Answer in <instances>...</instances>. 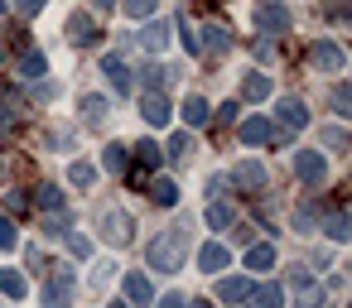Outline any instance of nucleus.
<instances>
[{
    "label": "nucleus",
    "instance_id": "8",
    "mask_svg": "<svg viewBox=\"0 0 352 308\" xmlns=\"http://www.w3.org/2000/svg\"><path fill=\"white\" fill-rule=\"evenodd\" d=\"M97 39H102V29H97V20H92V15H82V10H78V15H68V44L92 49Z\"/></svg>",
    "mask_w": 352,
    "mask_h": 308
},
{
    "label": "nucleus",
    "instance_id": "20",
    "mask_svg": "<svg viewBox=\"0 0 352 308\" xmlns=\"http://www.w3.org/2000/svg\"><path fill=\"white\" fill-rule=\"evenodd\" d=\"M246 303H251V308H280V303H285V289H280L275 279H270V284H256Z\"/></svg>",
    "mask_w": 352,
    "mask_h": 308
},
{
    "label": "nucleus",
    "instance_id": "17",
    "mask_svg": "<svg viewBox=\"0 0 352 308\" xmlns=\"http://www.w3.org/2000/svg\"><path fill=\"white\" fill-rule=\"evenodd\" d=\"M44 73H49V58H44L39 49H25V54H20V78H25V82H44Z\"/></svg>",
    "mask_w": 352,
    "mask_h": 308
},
{
    "label": "nucleus",
    "instance_id": "4",
    "mask_svg": "<svg viewBox=\"0 0 352 308\" xmlns=\"http://www.w3.org/2000/svg\"><path fill=\"white\" fill-rule=\"evenodd\" d=\"M309 63H314V73H342L347 68V54H342V44H333V39H323V44H314V54H309Z\"/></svg>",
    "mask_w": 352,
    "mask_h": 308
},
{
    "label": "nucleus",
    "instance_id": "11",
    "mask_svg": "<svg viewBox=\"0 0 352 308\" xmlns=\"http://www.w3.org/2000/svg\"><path fill=\"white\" fill-rule=\"evenodd\" d=\"M140 116H145L150 126H169L174 106H169V97H164V92H145V97H140Z\"/></svg>",
    "mask_w": 352,
    "mask_h": 308
},
{
    "label": "nucleus",
    "instance_id": "33",
    "mask_svg": "<svg viewBox=\"0 0 352 308\" xmlns=\"http://www.w3.org/2000/svg\"><path fill=\"white\" fill-rule=\"evenodd\" d=\"M155 5L160 0H126V15L131 20H155Z\"/></svg>",
    "mask_w": 352,
    "mask_h": 308
},
{
    "label": "nucleus",
    "instance_id": "9",
    "mask_svg": "<svg viewBox=\"0 0 352 308\" xmlns=\"http://www.w3.org/2000/svg\"><path fill=\"white\" fill-rule=\"evenodd\" d=\"M198 54H203V58H227V54H232V34H227L222 25H208V29L198 34Z\"/></svg>",
    "mask_w": 352,
    "mask_h": 308
},
{
    "label": "nucleus",
    "instance_id": "34",
    "mask_svg": "<svg viewBox=\"0 0 352 308\" xmlns=\"http://www.w3.org/2000/svg\"><path fill=\"white\" fill-rule=\"evenodd\" d=\"M20 246V231H15V222L10 217H0V250H15Z\"/></svg>",
    "mask_w": 352,
    "mask_h": 308
},
{
    "label": "nucleus",
    "instance_id": "38",
    "mask_svg": "<svg viewBox=\"0 0 352 308\" xmlns=\"http://www.w3.org/2000/svg\"><path fill=\"white\" fill-rule=\"evenodd\" d=\"M328 236H333V241H347V236H352V231H347V217H342V212H333V217H328Z\"/></svg>",
    "mask_w": 352,
    "mask_h": 308
},
{
    "label": "nucleus",
    "instance_id": "3",
    "mask_svg": "<svg viewBox=\"0 0 352 308\" xmlns=\"http://www.w3.org/2000/svg\"><path fill=\"white\" fill-rule=\"evenodd\" d=\"M97 226H102V236H107L111 246H131V241H135V222H131V212H121V207H102Z\"/></svg>",
    "mask_w": 352,
    "mask_h": 308
},
{
    "label": "nucleus",
    "instance_id": "16",
    "mask_svg": "<svg viewBox=\"0 0 352 308\" xmlns=\"http://www.w3.org/2000/svg\"><path fill=\"white\" fill-rule=\"evenodd\" d=\"M251 289H256V284H251L246 274H232V279H222V284H217V298H222V303H246V298H251Z\"/></svg>",
    "mask_w": 352,
    "mask_h": 308
},
{
    "label": "nucleus",
    "instance_id": "35",
    "mask_svg": "<svg viewBox=\"0 0 352 308\" xmlns=\"http://www.w3.org/2000/svg\"><path fill=\"white\" fill-rule=\"evenodd\" d=\"M179 39H184V49H188V54L198 58V34H193V25H188L184 15H179Z\"/></svg>",
    "mask_w": 352,
    "mask_h": 308
},
{
    "label": "nucleus",
    "instance_id": "48",
    "mask_svg": "<svg viewBox=\"0 0 352 308\" xmlns=\"http://www.w3.org/2000/svg\"><path fill=\"white\" fill-rule=\"evenodd\" d=\"M111 308H131V303H121V298H116V303H111Z\"/></svg>",
    "mask_w": 352,
    "mask_h": 308
},
{
    "label": "nucleus",
    "instance_id": "26",
    "mask_svg": "<svg viewBox=\"0 0 352 308\" xmlns=\"http://www.w3.org/2000/svg\"><path fill=\"white\" fill-rule=\"evenodd\" d=\"M270 265H275V246H246V270L265 274Z\"/></svg>",
    "mask_w": 352,
    "mask_h": 308
},
{
    "label": "nucleus",
    "instance_id": "44",
    "mask_svg": "<svg viewBox=\"0 0 352 308\" xmlns=\"http://www.w3.org/2000/svg\"><path fill=\"white\" fill-rule=\"evenodd\" d=\"M236 246H256V226H236Z\"/></svg>",
    "mask_w": 352,
    "mask_h": 308
},
{
    "label": "nucleus",
    "instance_id": "12",
    "mask_svg": "<svg viewBox=\"0 0 352 308\" xmlns=\"http://www.w3.org/2000/svg\"><path fill=\"white\" fill-rule=\"evenodd\" d=\"M227 183H236V188H246V193H261L265 188V169L256 164V159H246V164H236L232 169V178Z\"/></svg>",
    "mask_w": 352,
    "mask_h": 308
},
{
    "label": "nucleus",
    "instance_id": "28",
    "mask_svg": "<svg viewBox=\"0 0 352 308\" xmlns=\"http://www.w3.org/2000/svg\"><path fill=\"white\" fill-rule=\"evenodd\" d=\"M34 193H39V198H34L39 212H63V193H58L54 183H44V188H34Z\"/></svg>",
    "mask_w": 352,
    "mask_h": 308
},
{
    "label": "nucleus",
    "instance_id": "50",
    "mask_svg": "<svg viewBox=\"0 0 352 308\" xmlns=\"http://www.w3.org/2000/svg\"><path fill=\"white\" fill-rule=\"evenodd\" d=\"M0 10H6V0H0Z\"/></svg>",
    "mask_w": 352,
    "mask_h": 308
},
{
    "label": "nucleus",
    "instance_id": "2",
    "mask_svg": "<svg viewBox=\"0 0 352 308\" xmlns=\"http://www.w3.org/2000/svg\"><path fill=\"white\" fill-rule=\"evenodd\" d=\"M73 294H78V274L73 270H54L39 289V303L44 308H73Z\"/></svg>",
    "mask_w": 352,
    "mask_h": 308
},
{
    "label": "nucleus",
    "instance_id": "47",
    "mask_svg": "<svg viewBox=\"0 0 352 308\" xmlns=\"http://www.w3.org/2000/svg\"><path fill=\"white\" fill-rule=\"evenodd\" d=\"M188 308H212V303H208V298H198V303H188Z\"/></svg>",
    "mask_w": 352,
    "mask_h": 308
},
{
    "label": "nucleus",
    "instance_id": "39",
    "mask_svg": "<svg viewBox=\"0 0 352 308\" xmlns=\"http://www.w3.org/2000/svg\"><path fill=\"white\" fill-rule=\"evenodd\" d=\"M68 250H73L78 260H87V255H92V241H87L82 231H73V236H68Z\"/></svg>",
    "mask_w": 352,
    "mask_h": 308
},
{
    "label": "nucleus",
    "instance_id": "42",
    "mask_svg": "<svg viewBox=\"0 0 352 308\" xmlns=\"http://www.w3.org/2000/svg\"><path fill=\"white\" fill-rule=\"evenodd\" d=\"M251 54H256L261 63H270V58H275V44H270V39H256V44H251Z\"/></svg>",
    "mask_w": 352,
    "mask_h": 308
},
{
    "label": "nucleus",
    "instance_id": "13",
    "mask_svg": "<svg viewBox=\"0 0 352 308\" xmlns=\"http://www.w3.org/2000/svg\"><path fill=\"white\" fill-rule=\"evenodd\" d=\"M135 44H140L145 54H164V49H169V20H150L145 34H140Z\"/></svg>",
    "mask_w": 352,
    "mask_h": 308
},
{
    "label": "nucleus",
    "instance_id": "7",
    "mask_svg": "<svg viewBox=\"0 0 352 308\" xmlns=\"http://www.w3.org/2000/svg\"><path fill=\"white\" fill-rule=\"evenodd\" d=\"M256 29H261L265 39L289 34V10H285V5H256Z\"/></svg>",
    "mask_w": 352,
    "mask_h": 308
},
{
    "label": "nucleus",
    "instance_id": "18",
    "mask_svg": "<svg viewBox=\"0 0 352 308\" xmlns=\"http://www.w3.org/2000/svg\"><path fill=\"white\" fill-rule=\"evenodd\" d=\"M270 126H275V121H265V116H251V121H241L236 140H241V145H265V140H270Z\"/></svg>",
    "mask_w": 352,
    "mask_h": 308
},
{
    "label": "nucleus",
    "instance_id": "22",
    "mask_svg": "<svg viewBox=\"0 0 352 308\" xmlns=\"http://www.w3.org/2000/svg\"><path fill=\"white\" fill-rule=\"evenodd\" d=\"M126 164H131V150H126L121 140H111L107 154H102V169H107V174H126Z\"/></svg>",
    "mask_w": 352,
    "mask_h": 308
},
{
    "label": "nucleus",
    "instance_id": "24",
    "mask_svg": "<svg viewBox=\"0 0 352 308\" xmlns=\"http://www.w3.org/2000/svg\"><path fill=\"white\" fill-rule=\"evenodd\" d=\"M184 121H188V126H208V121H212V111H208V102H203L198 92L184 97Z\"/></svg>",
    "mask_w": 352,
    "mask_h": 308
},
{
    "label": "nucleus",
    "instance_id": "14",
    "mask_svg": "<svg viewBox=\"0 0 352 308\" xmlns=\"http://www.w3.org/2000/svg\"><path fill=\"white\" fill-rule=\"evenodd\" d=\"M102 73L111 78V87H116L121 97L131 92V68H126V58H121V54H107V58H102Z\"/></svg>",
    "mask_w": 352,
    "mask_h": 308
},
{
    "label": "nucleus",
    "instance_id": "37",
    "mask_svg": "<svg viewBox=\"0 0 352 308\" xmlns=\"http://www.w3.org/2000/svg\"><path fill=\"white\" fill-rule=\"evenodd\" d=\"M68 231V212H49V222H44V236H63Z\"/></svg>",
    "mask_w": 352,
    "mask_h": 308
},
{
    "label": "nucleus",
    "instance_id": "10",
    "mask_svg": "<svg viewBox=\"0 0 352 308\" xmlns=\"http://www.w3.org/2000/svg\"><path fill=\"white\" fill-rule=\"evenodd\" d=\"M275 116H280V130H304L309 126V111H304V102H294V97H280L275 102Z\"/></svg>",
    "mask_w": 352,
    "mask_h": 308
},
{
    "label": "nucleus",
    "instance_id": "27",
    "mask_svg": "<svg viewBox=\"0 0 352 308\" xmlns=\"http://www.w3.org/2000/svg\"><path fill=\"white\" fill-rule=\"evenodd\" d=\"M150 202H160V207H174V202H179V188H174V178H155V183H150Z\"/></svg>",
    "mask_w": 352,
    "mask_h": 308
},
{
    "label": "nucleus",
    "instance_id": "23",
    "mask_svg": "<svg viewBox=\"0 0 352 308\" xmlns=\"http://www.w3.org/2000/svg\"><path fill=\"white\" fill-rule=\"evenodd\" d=\"M241 97H246V102H265V97H270V78H265V73H246Z\"/></svg>",
    "mask_w": 352,
    "mask_h": 308
},
{
    "label": "nucleus",
    "instance_id": "31",
    "mask_svg": "<svg viewBox=\"0 0 352 308\" xmlns=\"http://www.w3.org/2000/svg\"><path fill=\"white\" fill-rule=\"evenodd\" d=\"M68 183H73V188H92V183H97V169L78 159V164H68Z\"/></svg>",
    "mask_w": 352,
    "mask_h": 308
},
{
    "label": "nucleus",
    "instance_id": "6",
    "mask_svg": "<svg viewBox=\"0 0 352 308\" xmlns=\"http://www.w3.org/2000/svg\"><path fill=\"white\" fill-rule=\"evenodd\" d=\"M294 174H299V183H304V188H318V183L328 178V164H323V154L299 150V154H294Z\"/></svg>",
    "mask_w": 352,
    "mask_h": 308
},
{
    "label": "nucleus",
    "instance_id": "43",
    "mask_svg": "<svg viewBox=\"0 0 352 308\" xmlns=\"http://www.w3.org/2000/svg\"><path fill=\"white\" fill-rule=\"evenodd\" d=\"M44 5H49V0H15V10H20V15H25V20H30V15H39V10H44Z\"/></svg>",
    "mask_w": 352,
    "mask_h": 308
},
{
    "label": "nucleus",
    "instance_id": "32",
    "mask_svg": "<svg viewBox=\"0 0 352 308\" xmlns=\"http://www.w3.org/2000/svg\"><path fill=\"white\" fill-rule=\"evenodd\" d=\"M135 159H140V169H155V164H160V145H155V140H140V145H135Z\"/></svg>",
    "mask_w": 352,
    "mask_h": 308
},
{
    "label": "nucleus",
    "instance_id": "19",
    "mask_svg": "<svg viewBox=\"0 0 352 308\" xmlns=\"http://www.w3.org/2000/svg\"><path fill=\"white\" fill-rule=\"evenodd\" d=\"M227 260H232V255H227V246H222V241H208V246L198 250V265H203L208 274H217V270H227Z\"/></svg>",
    "mask_w": 352,
    "mask_h": 308
},
{
    "label": "nucleus",
    "instance_id": "36",
    "mask_svg": "<svg viewBox=\"0 0 352 308\" xmlns=\"http://www.w3.org/2000/svg\"><path fill=\"white\" fill-rule=\"evenodd\" d=\"M318 140H323L328 150H347V135H342L338 126H328V130H318Z\"/></svg>",
    "mask_w": 352,
    "mask_h": 308
},
{
    "label": "nucleus",
    "instance_id": "30",
    "mask_svg": "<svg viewBox=\"0 0 352 308\" xmlns=\"http://www.w3.org/2000/svg\"><path fill=\"white\" fill-rule=\"evenodd\" d=\"M0 294H6V298H25V274L20 270H0Z\"/></svg>",
    "mask_w": 352,
    "mask_h": 308
},
{
    "label": "nucleus",
    "instance_id": "40",
    "mask_svg": "<svg viewBox=\"0 0 352 308\" xmlns=\"http://www.w3.org/2000/svg\"><path fill=\"white\" fill-rule=\"evenodd\" d=\"M333 111L347 121V111H352V92H347V87H338V92H333Z\"/></svg>",
    "mask_w": 352,
    "mask_h": 308
},
{
    "label": "nucleus",
    "instance_id": "15",
    "mask_svg": "<svg viewBox=\"0 0 352 308\" xmlns=\"http://www.w3.org/2000/svg\"><path fill=\"white\" fill-rule=\"evenodd\" d=\"M121 289H126V298H131L135 308H150V303H155V289H150V279H145V274H126V279H121Z\"/></svg>",
    "mask_w": 352,
    "mask_h": 308
},
{
    "label": "nucleus",
    "instance_id": "45",
    "mask_svg": "<svg viewBox=\"0 0 352 308\" xmlns=\"http://www.w3.org/2000/svg\"><path fill=\"white\" fill-rule=\"evenodd\" d=\"M160 308H188V298H184V294H164Z\"/></svg>",
    "mask_w": 352,
    "mask_h": 308
},
{
    "label": "nucleus",
    "instance_id": "1",
    "mask_svg": "<svg viewBox=\"0 0 352 308\" xmlns=\"http://www.w3.org/2000/svg\"><path fill=\"white\" fill-rule=\"evenodd\" d=\"M184 255H188V222H174L169 231H160L150 241V270H160V274H179Z\"/></svg>",
    "mask_w": 352,
    "mask_h": 308
},
{
    "label": "nucleus",
    "instance_id": "46",
    "mask_svg": "<svg viewBox=\"0 0 352 308\" xmlns=\"http://www.w3.org/2000/svg\"><path fill=\"white\" fill-rule=\"evenodd\" d=\"M116 5H121V0H92V10H97V15H107V10H116Z\"/></svg>",
    "mask_w": 352,
    "mask_h": 308
},
{
    "label": "nucleus",
    "instance_id": "5",
    "mask_svg": "<svg viewBox=\"0 0 352 308\" xmlns=\"http://www.w3.org/2000/svg\"><path fill=\"white\" fill-rule=\"evenodd\" d=\"M289 289H294L299 308H323V284L309 279V270H289Z\"/></svg>",
    "mask_w": 352,
    "mask_h": 308
},
{
    "label": "nucleus",
    "instance_id": "41",
    "mask_svg": "<svg viewBox=\"0 0 352 308\" xmlns=\"http://www.w3.org/2000/svg\"><path fill=\"white\" fill-rule=\"evenodd\" d=\"M169 159H174V164L188 159V135H174V140H169Z\"/></svg>",
    "mask_w": 352,
    "mask_h": 308
},
{
    "label": "nucleus",
    "instance_id": "49",
    "mask_svg": "<svg viewBox=\"0 0 352 308\" xmlns=\"http://www.w3.org/2000/svg\"><path fill=\"white\" fill-rule=\"evenodd\" d=\"M0 58H6V44H0Z\"/></svg>",
    "mask_w": 352,
    "mask_h": 308
},
{
    "label": "nucleus",
    "instance_id": "29",
    "mask_svg": "<svg viewBox=\"0 0 352 308\" xmlns=\"http://www.w3.org/2000/svg\"><path fill=\"white\" fill-rule=\"evenodd\" d=\"M203 222H208V226H217V231H227V226H236V212H232L227 202H212Z\"/></svg>",
    "mask_w": 352,
    "mask_h": 308
},
{
    "label": "nucleus",
    "instance_id": "25",
    "mask_svg": "<svg viewBox=\"0 0 352 308\" xmlns=\"http://www.w3.org/2000/svg\"><path fill=\"white\" fill-rule=\"evenodd\" d=\"M314 226H318V202H314V198H304V202L294 207V231H304V236H309Z\"/></svg>",
    "mask_w": 352,
    "mask_h": 308
},
{
    "label": "nucleus",
    "instance_id": "21",
    "mask_svg": "<svg viewBox=\"0 0 352 308\" xmlns=\"http://www.w3.org/2000/svg\"><path fill=\"white\" fill-rule=\"evenodd\" d=\"M107 111H111V106H107V97H82V102H78V116H82L87 126H102V121H107Z\"/></svg>",
    "mask_w": 352,
    "mask_h": 308
}]
</instances>
